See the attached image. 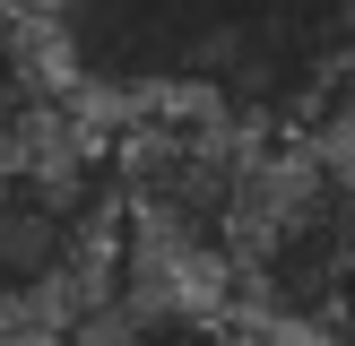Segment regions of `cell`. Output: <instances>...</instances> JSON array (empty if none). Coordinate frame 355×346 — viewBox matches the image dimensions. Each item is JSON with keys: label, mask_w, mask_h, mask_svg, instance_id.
I'll return each instance as SVG.
<instances>
[{"label": "cell", "mask_w": 355, "mask_h": 346, "mask_svg": "<svg viewBox=\"0 0 355 346\" xmlns=\"http://www.w3.org/2000/svg\"><path fill=\"white\" fill-rule=\"evenodd\" d=\"M69 95L121 113L208 104L260 138H329L355 113V0H35Z\"/></svg>", "instance_id": "6da1fadb"}, {"label": "cell", "mask_w": 355, "mask_h": 346, "mask_svg": "<svg viewBox=\"0 0 355 346\" xmlns=\"http://www.w3.org/2000/svg\"><path fill=\"white\" fill-rule=\"evenodd\" d=\"M286 156H295L286 138H260L243 121L208 113V104H148V113H130V130L113 147V190H121L130 251L148 268L182 277V286L225 294L277 173H286Z\"/></svg>", "instance_id": "7a4b0ae2"}, {"label": "cell", "mask_w": 355, "mask_h": 346, "mask_svg": "<svg viewBox=\"0 0 355 346\" xmlns=\"http://www.w3.org/2000/svg\"><path fill=\"white\" fill-rule=\"evenodd\" d=\"M130 268L113 156L0 147V338H87Z\"/></svg>", "instance_id": "3957f363"}, {"label": "cell", "mask_w": 355, "mask_h": 346, "mask_svg": "<svg viewBox=\"0 0 355 346\" xmlns=\"http://www.w3.org/2000/svg\"><path fill=\"white\" fill-rule=\"evenodd\" d=\"M225 303L286 338L355 329V182L329 156H286L234 277H225Z\"/></svg>", "instance_id": "277c9868"}, {"label": "cell", "mask_w": 355, "mask_h": 346, "mask_svg": "<svg viewBox=\"0 0 355 346\" xmlns=\"http://www.w3.org/2000/svg\"><path fill=\"white\" fill-rule=\"evenodd\" d=\"M69 138V86L52 69V44L35 9L0 0V147H61Z\"/></svg>", "instance_id": "5b68a950"}, {"label": "cell", "mask_w": 355, "mask_h": 346, "mask_svg": "<svg viewBox=\"0 0 355 346\" xmlns=\"http://www.w3.org/2000/svg\"><path fill=\"white\" fill-rule=\"evenodd\" d=\"M295 346H355V329H338V338H295Z\"/></svg>", "instance_id": "8992f818"}, {"label": "cell", "mask_w": 355, "mask_h": 346, "mask_svg": "<svg viewBox=\"0 0 355 346\" xmlns=\"http://www.w3.org/2000/svg\"><path fill=\"white\" fill-rule=\"evenodd\" d=\"M17 9H35V0H17Z\"/></svg>", "instance_id": "52a82bcc"}]
</instances>
